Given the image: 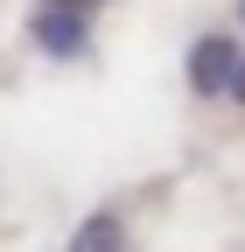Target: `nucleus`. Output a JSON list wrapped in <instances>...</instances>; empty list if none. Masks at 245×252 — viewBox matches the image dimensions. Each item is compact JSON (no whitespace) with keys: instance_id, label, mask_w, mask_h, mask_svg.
<instances>
[{"instance_id":"obj_1","label":"nucleus","mask_w":245,"mask_h":252,"mask_svg":"<svg viewBox=\"0 0 245 252\" xmlns=\"http://www.w3.org/2000/svg\"><path fill=\"white\" fill-rule=\"evenodd\" d=\"M231 70H238V49H231L224 35H210V42L189 49V84H196V91H224Z\"/></svg>"},{"instance_id":"obj_2","label":"nucleus","mask_w":245,"mask_h":252,"mask_svg":"<svg viewBox=\"0 0 245 252\" xmlns=\"http://www.w3.org/2000/svg\"><path fill=\"white\" fill-rule=\"evenodd\" d=\"M35 35H42V49H49V56H77V49H84V14L49 7V14L35 21Z\"/></svg>"},{"instance_id":"obj_3","label":"nucleus","mask_w":245,"mask_h":252,"mask_svg":"<svg viewBox=\"0 0 245 252\" xmlns=\"http://www.w3.org/2000/svg\"><path fill=\"white\" fill-rule=\"evenodd\" d=\"M70 252H126V238H119L112 217H91V224L77 231V245H70Z\"/></svg>"},{"instance_id":"obj_4","label":"nucleus","mask_w":245,"mask_h":252,"mask_svg":"<svg viewBox=\"0 0 245 252\" xmlns=\"http://www.w3.org/2000/svg\"><path fill=\"white\" fill-rule=\"evenodd\" d=\"M224 91H231V98H245V56H238V70H231V84H224Z\"/></svg>"},{"instance_id":"obj_5","label":"nucleus","mask_w":245,"mask_h":252,"mask_svg":"<svg viewBox=\"0 0 245 252\" xmlns=\"http://www.w3.org/2000/svg\"><path fill=\"white\" fill-rule=\"evenodd\" d=\"M49 7H63V14H84V7H91V0H49Z\"/></svg>"},{"instance_id":"obj_6","label":"nucleus","mask_w":245,"mask_h":252,"mask_svg":"<svg viewBox=\"0 0 245 252\" xmlns=\"http://www.w3.org/2000/svg\"><path fill=\"white\" fill-rule=\"evenodd\" d=\"M238 14H245V0H238Z\"/></svg>"}]
</instances>
